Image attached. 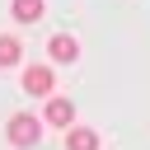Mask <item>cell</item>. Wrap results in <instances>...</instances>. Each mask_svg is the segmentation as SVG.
<instances>
[{
  "instance_id": "cell-5",
  "label": "cell",
  "mask_w": 150,
  "mask_h": 150,
  "mask_svg": "<svg viewBox=\"0 0 150 150\" xmlns=\"http://www.w3.org/2000/svg\"><path fill=\"white\" fill-rule=\"evenodd\" d=\"M66 150H98V131L94 127H66Z\"/></svg>"
},
{
  "instance_id": "cell-4",
  "label": "cell",
  "mask_w": 150,
  "mask_h": 150,
  "mask_svg": "<svg viewBox=\"0 0 150 150\" xmlns=\"http://www.w3.org/2000/svg\"><path fill=\"white\" fill-rule=\"evenodd\" d=\"M75 122V103L61 94H47V127H70Z\"/></svg>"
},
{
  "instance_id": "cell-2",
  "label": "cell",
  "mask_w": 150,
  "mask_h": 150,
  "mask_svg": "<svg viewBox=\"0 0 150 150\" xmlns=\"http://www.w3.org/2000/svg\"><path fill=\"white\" fill-rule=\"evenodd\" d=\"M56 89V75H52V66H28L23 70V94H38V98H47Z\"/></svg>"
},
{
  "instance_id": "cell-7",
  "label": "cell",
  "mask_w": 150,
  "mask_h": 150,
  "mask_svg": "<svg viewBox=\"0 0 150 150\" xmlns=\"http://www.w3.org/2000/svg\"><path fill=\"white\" fill-rule=\"evenodd\" d=\"M19 61H23L19 38H0V66H19Z\"/></svg>"
},
{
  "instance_id": "cell-1",
  "label": "cell",
  "mask_w": 150,
  "mask_h": 150,
  "mask_svg": "<svg viewBox=\"0 0 150 150\" xmlns=\"http://www.w3.org/2000/svg\"><path fill=\"white\" fill-rule=\"evenodd\" d=\"M5 131H9V145H19V150H28V145H38V136H42V122H38L33 112H14Z\"/></svg>"
},
{
  "instance_id": "cell-6",
  "label": "cell",
  "mask_w": 150,
  "mask_h": 150,
  "mask_svg": "<svg viewBox=\"0 0 150 150\" xmlns=\"http://www.w3.org/2000/svg\"><path fill=\"white\" fill-rule=\"evenodd\" d=\"M42 9H47L42 0H9V14H14L19 23H38V19H42Z\"/></svg>"
},
{
  "instance_id": "cell-3",
  "label": "cell",
  "mask_w": 150,
  "mask_h": 150,
  "mask_svg": "<svg viewBox=\"0 0 150 150\" xmlns=\"http://www.w3.org/2000/svg\"><path fill=\"white\" fill-rule=\"evenodd\" d=\"M47 56L61 61V66H70V61H80V42H75L70 33H56V38L47 42Z\"/></svg>"
}]
</instances>
